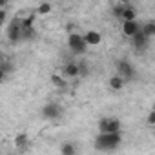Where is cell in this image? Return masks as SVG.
<instances>
[{
	"mask_svg": "<svg viewBox=\"0 0 155 155\" xmlns=\"http://www.w3.org/2000/svg\"><path fill=\"white\" fill-rule=\"evenodd\" d=\"M120 142H122L120 131H113V133H102L101 131L95 139V148L102 150V151H110V150H115Z\"/></svg>",
	"mask_w": 155,
	"mask_h": 155,
	"instance_id": "cell-1",
	"label": "cell"
},
{
	"mask_svg": "<svg viewBox=\"0 0 155 155\" xmlns=\"http://www.w3.org/2000/svg\"><path fill=\"white\" fill-rule=\"evenodd\" d=\"M68 48H69V51L73 55H82L86 51V48H88V42H86L84 35H81V33H69Z\"/></svg>",
	"mask_w": 155,
	"mask_h": 155,
	"instance_id": "cell-2",
	"label": "cell"
},
{
	"mask_svg": "<svg viewBox=\"0 0 155 155\" xmlns=\"http://www.w3.org/2000/svg\"><path fill=\"white\" fill-rule=\"evenodd\" d=\"M115 68H117V73L122 75L124 79H126V82L135 79V68H133V64L128 62L126 58H119V60L115 62Z\"/></svg>",
	"mask_w": 155,
	"mask_h": 155,
	"instance_id": "cell-3",
	"label": "cell"
},
{
	"mask_svg": "<svg viewBox=\"0 0 155 155\" xmlns=\"http://www.w3.org/2000/svg\"><path fill=\"white\" fill-rule=\"evenodd\" d=\"M99 131L102 133H113V131H120V120L115 117H104L99 120Z\"/></svg>",
	"mask_w": 155,
	"mask_h": 155,
	"instance_id": "cell-4",
	"label": "cell"
},
{
	"mask_svg": "<svg viewBox=\"0 0 155 155\" xmlns=\"http://www.w3.org/2000/svg\"><path fill=\"white\" fill-rule=\"evenodd\" d=\"M8 38L11 44H17L22 40V24H20V18H13L11 24L8 26Z\"/></svg>",
	"mask_w": 155,
	"mask_h": 155,
	"instance_id": "cell-5",
	"label": "cell"
},
{
	"mask_svg": "<svg viewBox=\"0 0 155 155\" xmlns=\"http://www.w3.org/2000/svg\"><path fill=\"white\" fill-rule=\"evenodd\" d=\"M60 113H62V106L58 102H48L42 108V119L46 120H55L60 117Z\"/></svg>",
	"mask_w": 155,
	"mask_h": 155,
	"instance_id": "cell-6",
	"label": "cell"
},
{
	"mask_svg": "<svg viewBox=\"0 0 155 155\" xmlns=\"http://www.w3.org/2000/svg\"><path fill=\"white\" fill-rule=\"evenodd\" d=\"M140 24L137 22V20H122V24H120V31H122V35L124 37H128V38H133L139 31H140Z\"/></svg>",
	"mask_w": 155,
	"mask_h": 155,
	"instance_id": "cell-7",
	"label": "cell"
},
{
	"mask_svg": "<svg viewBox=\"0 0 155 155\" xmlns=\"http://www.w3.org/2000/svg\"><path fill=\"white\" fill-rule=\"evenodd\" d=\"M62 71L68 79H77L79 75H82V66L77 64V62H68V64H64Z\"/></svg>",
	"mask_w": 155,
	"mask_h": 155,
	"instance_id": "cell-8",
	"label": "cell"
},
{
	"mask_svg": "<svg viewBox=\"0 0 155 155\" xmlns=\"http://www.w3.org/2000/svg\"><path fill=\"white\" fill-rule=\"evenodd\" d=\"M148 40H150V38L144 35V31H142V28H140V31L131 38V44H133V48H135L137 51H144V49L148 48Z\"/></svg>",
	"mask_w": 155,
	"mask_h": 155,
	"instance_id": "cell-9",
	"label": "cell"
},
{
	"mask_svg": "<svg viewBox=\"0 0 155 155\" xmlns=\"http://www.w3.org/2000/svg\"><path fill=\"white\" fill-rule=\"evenodd\" d=\"M15 148H17V151H20V153H24V151L29 148V137H28V133H18V135H15Z\"/></svg>",
	"mask_w": 155,
	"mask_h": 155,
	"instance_id": "cell-10",
	"label": "cell"
},
{
	"mask_svg": "<svg viewBox=\"0 0 155 155\" xmlns=\"http://www.w3.org/2000/svg\"><path fill=\"white\" fill-rule=\"evenodd\" d=\"M84 38H86L88 46H99V44L102 42V35H101L99 31H95V29L86 31V33H84Z\"/></svg>",
	"mask_w": 155,
	"mask_h": 155,
	"instance_id": "cell-11",
	"label": "cell"
},
{
	"mask_svg": "<svg viewBox=\"0 0 155 155\" xmlns=\"http://www.w3.org/2000/svg\"><path fill=\"white\" fill-rule=\"evenodd\" d=\"M108 84H110V88L113 90V91H119V90H122L124 88V84H126V79L122 75H113V77H110V81H108Z\"/></svg>",
	"mask_w": 155,
	"mask_h": 155,
	"instance_id": "cell-12",
	"label": "cell"
},
{
	"mask_svg": "<svg viewBox=\"0 0 155 155\" xmlns=\"http://www.w3.org/2000/svg\"><path fill=\"white\" fill-rule=\"evenodd\" d=\"M119 18H120V22H122V20H137V11H135V8L130 6V4H124L122 13H120Z\"/></svg>",
	"mask_w": 155,
	"mask_h": 155,
	"instance_id": "cell-13",
	"label": "cell"
},
{
	"mask_svg": "<svg viewBox=\"0 0 155 155\" xmlns=\"http://www.w3.org/2000/svg\"><path fill=\"white\" fill-rule=\"evenodd\" d=\"M51 84L55 86V88H58V90H64L66 86H68V81L64 79V77H60V75H51Z\"/></svg>",
	"mask_w": 155,
	"mask_h": 155,
	"instance_id": "cell-14",
	"label": "cell"
},
{
	"mask_svg": "<svg viewBox=\"0 0 155 155\" xmlns=\"http://www.w3.org/2000/svg\"><path fill=\"white\" fill-rule=\"evenodd\" d=\"M60 153L62 155H75L77 153V146L73 142H66V144L60 146Z\"/></svg>",
	"mask_w": 155,
	"mask_h": 155,
	"instance_id": "cell-15",
	"label": "cell"
},
{
	"mask_svg": "<svg viewBox=\"0 0 155 155\" xmlns=\"http://www.w3.org/2000/svg\"><path fill=\"white\" fill-rule=\"evenodd\" d=\"M142 31H144V35H146L148 38L155 37V22H146V24L142 26Z\"/></svg>",
	"mask_w": 155,
	"mask_h": 155,
	"instance_id": "cell-16",
	"label": "cell"
},
{
	"mask_svg": "<svg viewBox=\"0 0 155 155\" xmlns=\"http://www.w3.org/2000/svg\"><path fill=\"white\" fill-rule=\"evenodd\" d=\"M51 9H53V8H51V4H49V2H42V4L37 8V13H38V15H49V13H51Z\"/></svg>",
	"mask_w": 155,
	"mask_h": 155,
	"instance_id": "cell-17",
	"label": "cell"
},
{
	"mask_svg": "<svg viewBox=\"0 0 155 155\" xmlns=\"http://www.w3.org/2000/svg\"><path fill=\"white\" fill-rule=\"evenodd\" d=\"M35 38V29L33 28H22V40H33Z\"/></svg>",
	"mask_w": 155,
	"mask_h": 155,
	"instance_id": "cell-18",
	"label": "cell"
},
{
	"mask_svg": "<svg viewBox=\"0 0 155 155\" xmlns=\"http://www.w3.org/2000/svg\"><path fill=\"white\" fill-rule=\"evenodd\" d=\"M20 24H22V28H33V24H35V15H28V17L20 18Z\"/></svg>",
	"mask_w": 155,
	"mask_h": 155,
	"instance_id": "cell-19",
	"label": "cell"
},
{
	"mask_svg": "<svg viewBox=\"0 0 155 155\" xmlns=\"http://www.w3.org/2000/svg\"><path fill=\"white\" fill-rule=\"evenodd\" d=\"M0 68H2V77H6L9 71H13V64L9 60H2V66H0Z\"/></svg>",
	"mask_w": 155,
	"mask_h": 155,
	"instance_id": "cell-20",
	"label": "cell"
},
{
	"mask_svg": "<svg viewBox=\"0 0 155 155\" xmlns=\"http://www.w3.org/2000/svg\"><path fill=\"white\" fill-rule=\"evenodd\" d=\"M146 122H148V126H155V108L148 113V117H146Z\"/></svg>",
	"mask_w": 155,
	"mask_h": 155,
	"instance_id": "cell-21",
	"label": "cell"
},
{
	"mask_svg": "<svg viewBox=\"0 0 155 155\" xmlns=\"http://www.w3.org/2000/svg\"><path fill=\"white\" fill-rule=\"evenodd\" d=\"M0 22L2 24L8 22V8H0Z\"/></svg>",
	"mask_w": 155,
	"mask_h": 155,
	"instance_id": "cell-22",
	"label": "cell"
},
{
	"mask_svg": "<svg viewBox=\"0 0 155 155\" xmlns=\"http://www.w3.org/2000/svg\"><path fill=\"white\" fill-rule=\"evenodd\" d=\"M9 4V0H0V8H8Z\"/></svg>",
	"mask_w": 155,
	"mask_h": 155,
	"instance_id": "cell-23",
	"label": "cell"
},
{
	"mask_svg": "<svg viewBox=\"0 0 155 155\" xmlns=\"http://www.w3.org/2000/svg\"><path fill=\"white\" fill-rule=\"evenodd\" d=\"M119 2H120V4H130L131 0H119Z\"/></svg>",
	"mask_w": 155,
	"mask_h": 155,
	"instance_id": "cell-24",
	"label": "cell"
}]
</instances>
